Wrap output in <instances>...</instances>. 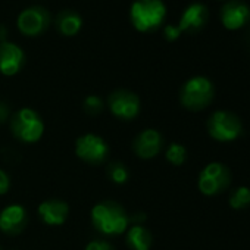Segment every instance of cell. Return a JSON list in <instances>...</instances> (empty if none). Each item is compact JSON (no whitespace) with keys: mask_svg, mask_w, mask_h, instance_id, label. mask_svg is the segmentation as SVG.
Masks as SVG:
<instances>
[{"mask_svg":"<svg viewBox=\"0 0 250 250\" xmlns=\"http://www.w3.org/2000/svg\"><path fill=\"white\" fill-rule=\"evenodd\" d=\"M25 52L12 42H0V72L6 77L17 75L25 66Z\"/></svg>","mask_w":250,"mask_h":250,"instance_id":"10","label":"cell"},{"mask_svg":"<svg viewBox=\"0 0 250 250\" xmlns=\"http://www.w3.org/2000/svg\"><path fill=\"white\" fill-rule=\"evenodd\" d=\"M167 161L175 167H180L186 162L187 159V150L183 145L178 143H171L167 149Z\"/></svg>","mask_w":250,"mask_h":250,"instance_id":"19","label":"cell"},{"mask_svg":"<svg viewBox=\"0 0 250 250\" xmlns=\"http://www.w3.org/2000/svg\"><path fill=\"white\" fill-rule=\"evenodd\" d=\"M209 136L219 143H229L237 140L243 133L241 119L229 110H215L208 122Z\"/></svg>","mask_w":250,"mask_h":250,"instance_id":"5","label":"cell"},{"mask_svg":"<svg viewBox=\"0 0 250 250\" xmlns=\"http://www.w3.org/2000/svg\"><path fill=\"white\" fill-rule=\"evenodd\" d=\"M11 131L22 143H36L44 133V124L36 110L22 107L11 118Z\"/></svg>","mask_w":250,"mask_h":250,"instance_id":"4","label":"cell"},{"mask_svg":"<svg viewBox=\"0 0 250 250\" xmlns=\"http://www.w3.org/2000/svg\"><path fill=\"white\" fill-rule=\"evenodd\" d=\"M84 110L90 115H97L103 110V100L99 96H87L84 99Z\"/></svg>","mask_w":250,"mask_h":250,"instance_id":"21","label":"cell"},{"mask_svg":"<svg viewBox=\"0 0 250 250\" xmlns=\"http://www.w3.org/2000/svg\"><path fill=\"white\" fill-rule=\"evenodd\" d=\"M215 97V87L206 77H191L184 83L180 91L181 104L191 112H200L206 109Z\"/></svg>","mask_w":250,"mask_h":250,"instance_id":"3","label":"cell"},{"mask_svg":"<svg viewBox=\"0 0 250 250\" xmlns=\"http://www.w3.org/2000/svg\"><path fill=\"white\" fill-rule=\"evenodd\" d=\"M9 187H11V180H9L8 174L0 169V194L8 193Z\"/></svg>","mask_w":250,"mask_h":250,"instance_id":"24","label":"cell"},{"mask_svg":"<svg viewBox=\"0 0 250 250\" xmlns=\"http://www.w3.org/2000/svg\"><path fill=\"white\" fill-rule=\"evenodd\" d=\"M0 250H2V247H0Z\"/></svg>","mask_w":250,"mask_h":250,"instance_id":"26","label":"cell"},{"mask_svg":"<svg viewBox=\"0 0 250 250\" xmlns=\"http://www.w3.org/2000/svg\"><path fill=\"white\" fill-rule=\"evenodd\" d=\"M39 215L44 224L52 225V227H58L66 221V218L69 215V206L66 202L58 200V199L44 200L39 206Z\"/></svg>","mask_w":250,"mask_h":250,"instance_id":"15","label":"cell"},{"mask_svg":"<svg viewBox=\"0 0 250 250\" xmlns=\"http://www.w3.org/2000/svg\"><path fill=\"white\" fill-rule=\"evenodd\" d=\"M28 222V215L24 206L9 205L0 212V231L8 235L21 234Z\"/></svg>","mask_w":250,"mask_h":250,"instance_id":"11","label":"cell"},{"mask_svg":"<svg viewBox=\"0 0 250 250\" xmlns=\"http://www.w3.org/2000/svg\"><path fill=\"white\" fill-rule=\"evenodd\" d=\"M180 36H181V33L177 25H167L164 28V37L168 42H175Z\"/></svg>","mask_w":250,"mask_h":250,"instance_id":"23","label":"cell"},{"mask_svg":"<svg viewBox=\"0 0 250 250\" xmlns=\"http://www.w3.org/2000/svg\"><path fill=\"white\" fill-rule=\"evenodd\" d=\"M53 22L59 34L65 37H74L81 31L84 20L78 12L72 9H62L61 12H58Z\"/></svg>","mask_w":250,"mask_h":250,"instance_id":"16","label":"cell"},{"mask_svg":"<svg viewBox=\"0 0 250 250\" xmlns=\"http://www.w3.org/2000/svg\"><path fill=\"white\" fill-rule=\"evenodd\" d=\"M209 20V11L203 3H191L181 14L180 24L177 25L180 33H197L200 31Z\"/></svg>","mask_w":250,"mask_h":250,"instance_id":"13","label":"cell"},{"mask_svg":"<svg viewBox=\"0 0 250 250\" xmlns=\"http://www.w3.org/2000/svg\"><path fill=\"white\" fill-rule=\"evenodd\" d=\"M127 244L133 250H150L153 244V235L146 227H143L142 224H137L128 229Z\"/></svg>","mask_w":250,"mask_h":250,"instance_id":"17","label":"cell"},{"mask_svg":"<svg viewBox=\"0 0 250 250\" xmlns=\"http://www.w3.org/2000/svg\"><path fill=\"white\" fill-rule=\"evenodd\" d=\"M229 206L235 210H241L246 209L247 206H250V188L246 186L237 187L235 190H232V193L229 194V200H228Z\"/></svg>","mask_w":250,"mask_h":250,"instance_id":"18","label":"cell"},{"mask_svg":"<svg viewBox=\"0 0 250 250\" xmlns=\"http://www.w3.org/2000/svg\"><path fill=\"white\" fill-rule=\"evenodd\" d=\"M11 115V109L5 102H0V122H5Z\"/></svg>","mask_w":250,"mask_h":250,"instance_id":"25","label":"cell"},{"mask_svg":"<svg viewBox=\"0 0 250 250\" xmlns=\"http://www.w3.org/2000/svg\"><path fill=\"white\" fill-rule=\"evenodd\" d=\"M107 175L115 184H124V183H127V180L130 177V172H128L127 167H125L124 164L112 162V164L107 165Z\"/></svg>","mask_w":250,"mask_h":250,"instance_id":"20","label":"cell"},{"mask_svg":"<svg viewBox=\"0 0 250 250\" xmlns=\"http://www.w3.org/2000/svg\"><path fill=\"white\" fill-rule=\"evenodd\" d=\"M167 6L162 0H136L130 8V21L140 33H152L164 24Z\"/></svg>","mask_w":250,"mask_h":250,"instance_id":"2","label":"cell"},{"mask_svg":"<svg viewBox=\"0 0 250 250\" xmlns=\"http://www.w3.org/2000/svg\"><path fill=\"white\" fill-rule=\"evenodd\" d=\"M110 112L124 121H131L140 113V97L125 88L115 90L107 100Z\"/></svg>","mask_w":250,"mask_h":250,"instance_id":"8","label":"cell"},{"mask_svg":"<svg viewBox=\"0 0 250 250\" xmlns=\"http://www.w3.org/2000/svg\"><path fill=\"white\" fill-rule=\"evenodd\" d=\"M91 222L93 227L104 235H118L127 231L130 224V216L125 209L113 202L103 200L93 206L91 209Z\"/></svg>","mask_w":250,"mask_h":250,"instance_id":"1","label":"cell"},{"mask_svg":"<svg viewBox=\"0 0 250 250\" xmlns=\"http://www.w3.org/2000/svg\"><path fill=\"white\" fill-rule=\"evenodd\" d=\"M221 21L228 30H240L250 21V8L240 0H231L221 9Z\"/></svg>","mask_w":250,"mask_h":250,"instance_id":"14","label":"cell"},{"mask_svg":"<svg viewBox=\"0 0 250 250\" xmlns=\"http://www.w3.org/2000/svg\"><path fill=\"white\" fill-rule=\"evenodd\" d=\"M162 147H164V137L161 136L159 131L153 128H147L142 131L133 143L134 153L142 159H152L158 156Z\"/></svg>","mask_w":250,"mask_h":250,"instance_id":"12","label":"cell"},{"mask_svg":"<svg viewBox=\"0 0 250 250\" xmlns=\"http://www.w3.org/2000/svg\"><path fill=\"white\" fill-rule=\"evenodd\" d=\"M231 181L232 174L227 165L221 162H210L200 171L197 187L205 196H216L228 190Z\"/></svg>","mask_w":250,"mask_h":250,"instance_id":"6","label":"cell"},{"mask_svg":"<svg viewBox=\"0 0 250 250\" xmlns=\"http://www.w3.org/2000/svg\"><path fill=\"white\" fill-rule=\"evenodd\" d=\"M77 156L91 165H97L106 161L109 147L106 142L96 134H84L75 143Z\"/></svg>","mask_w":250,"mask_h":250,"instance_id":"9","label":"cell"},{"mask_svg":"<svg viewBox=\"0 0 250 250\" xmlns=\"http://www.w3.org/2000/svg\"><path fill=\"white\" fill-rule=\"evenodd\" d=\"M85 250H115L113 246L104 240H93L87 244Z\"/></svg>","mask_w":250,"mask_h":250,"instance_id":"22","label":"cell"},{"mask_svg":"<svg viewBox=\"0 0 250 250\" xmlns=\"http://www.w3.org/2000/svg\"><path fill=\"white\" fill-rule=\"evenodd\" d=\"M52 22V14L42 5H33L22 9L17 18V27L20 33L27 37H39L44 34Z\"/></svg>","mask_w":250,"mask_h":250,"instance_id":"7","label":"cell"}]
</instances>
